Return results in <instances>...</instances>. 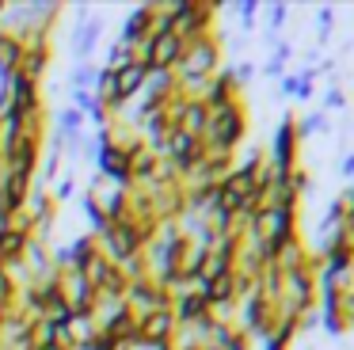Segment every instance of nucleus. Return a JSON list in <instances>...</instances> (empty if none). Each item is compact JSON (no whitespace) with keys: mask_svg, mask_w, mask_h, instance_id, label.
<instances>
[{"mask_svg":"<svg viewBox=\"0 0 354 350\" xmlns=\"http://www.w3.org/2000/svg\"><path fill=\"white\" fill-rule=\"evenodd\" d=\"M24 35H12V30H0V76L8 80V76H16L19 61H24Z\"/></svg>","mask_w":354,"mask_h":350,"instance_id":"1","label":"nucleus"},{"mask_svg":"<svg viewBox=\"0 0 354 350\" xmlns=\"http://www.w3.org/2000/svg\"><path fill=\"white\" fill-rule=\"evenodd\" d=\"M343 175H354V156H346V160H343Z\"/></svg>","mask_w":354,"mask_h":350,"instance_id":"2","label":"nucleus"}]
</instances>
